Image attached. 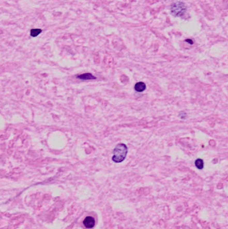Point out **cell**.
I'll return each instance as SVG.
<instances>
[{"label": "cell", "instance_id": "cell-8", "mask_svg": "<svg viewBox=\"0 0 228 229\" xmlns=\"http://www.w3.org/2000/svg\"><path fill=\"white\" fill-rule=\"evenodd\" d=\"M179 117L181 119H185L186 118V113H184V112H181L179 113Z\"/></svg>", "mask_w": 228, "mask_h": 229}, {"label": "cell", "instance_id": "cell-4", "mask_svg": "<svg viewBox=\"0 0 228 229\" xmlns=\"http://www.w3.org/2000/svg\"><path fill=\"white\" fill-rule=\"evenodd\" d=\"M77 78L81 80H92L96 79V77L93 76L90 73H84V74H80L77 76Z\"/></svg>", "mask_w": 228, "mask_h": 229}, {"label": "cell", "instance_id": "cell-2", "mask_svg": "<svg viewBox=\"0 0 228 229\" xmlns=\"http://www.w3.org/2000/svg\"><path fill=\"white\" fill-rule=\"evenodd\" d=\"M172 14L175 17H183L187 12V6L183 2H175L170 6Z\"/></svg>", "mask_w": 228, "mask_h": 229}, {"label": "cell", "instance_id": "cell-9", "mask_svg": "<svg viewBox=\"0 0 228 229\" xmlns=\"http://www.w3.org/2000/svg\"><path fill=\"white\" fill-rule=\"evenodd\" d=\"M185 41H186L187 42H188L189 44H193V41L191 40H189V39H187V40Z\"/></svg>", "mask_w": 228, "mask_h": 229}, {"label": "cell", "instance_id": "cell-5", "mask_svg": "<svg viewBox=\"0 0 228 229\" xmlns=\"http://www.w3.org/2000/svg\"><path fill=\"white\" fill-rule=\"evenodd\" d=\"M134 89L137 92H142L146 89V84L144 82H139L134 85Z\"/></svg>", "mask_w": 228, "mask_h": 229}, {"label": "cell", "instance_id": "cell-7", "mask_svg": "<svg viewBox=\"0 0 228 229\" xmlns=\"http://www.w3.org/2000/svg\"><path fill=\"white\" fill-rule=\"evenodd\" d=\"M42 30L40 29H33L31 30V35L33 37H36L37 35H39L41 33Z\"/></svg>", "mask_w": 228, "mask_h": 229}, {"label": "cell", "instance_id": "cell-1", "mask_svg": "<svg viewBox=\"0 0 228 229\" xmlns=\"http://www.w3.org/2000/svg\"><path fill=\"white\" fill-rule=\"evenodd\" d=\"M128 152V148L125 144H120L117 145L113 151V156L112 160L115 163H120L125 160Z\"/></svg>", "mask_w": 228, "mask_h": 229}, {"label": "cell", "instance_id": "cell-3", "mask_svg": "<svg viewBox=\"0 0 228 229\" xmlns=\"http://www.w3.org/2000/svg\"><path fill=\"white\" fill-rule=\"evenodd\" d=\"M84 226L87 228H92L95 225V220L92 216H87L83 221Z\"/></svg>", "mask_w": 228, "mask_h": 229}, {"label": "cell", "instance_id": "cell-6", "mask_svg": "<svg viewBox=\"0 0 228 229\" xmlns=\"http://www.w3.org/2000/svg\"><path fill=\"white\" fill-rule=\"evenodd\" d=\"M195 166L199 169H201L203 168V166H204V163H203V160L201 159H197V160H196L195 161Z\"/></svg>", "mask_w": 228, "mask_h": 229}]
</instances>
